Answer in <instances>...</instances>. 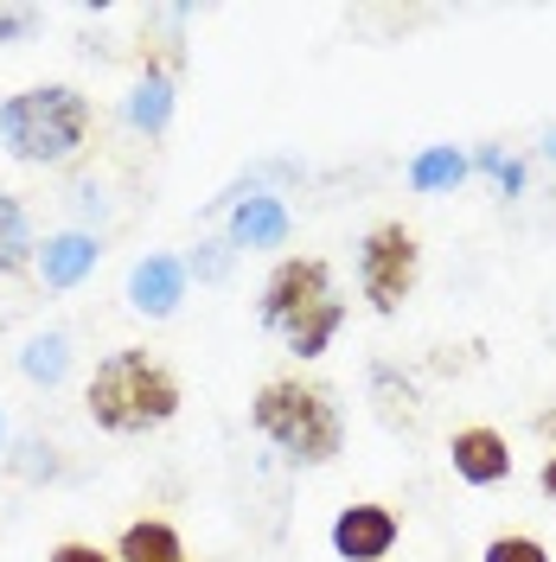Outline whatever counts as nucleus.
<instances>
[{
	"mask_svg": "<svg viewBox=\"0 0 556 562\" xmlns=\"http://www.w3.org/2000/svg\"><path fill=\"white\" fill-rule=\"evenodd\" d=\"M97 128V109L77 83H33L0 103V154L20 167H70Z\"/></svg>",
	"mask_w": 556,
	"mask_h": 562,
	"instance_id": "obj_1",
	"label": "nucleus"
},
{
	"mask_svg": "<svg viewBox=\"0 0 556 562\" xmlns=\"http://www.w3.org/2000/svg\"><path fill=\"white\" fill-rule=\"evenodd\" d=\"M84 409L103 435H154L179 416V378L147 346H122L97 358L84 384Z\"/></svg>",
	"mask_w": 556,
	"mask_h": 562,
	"instance_id": "obj_2",
	"label": "nucleus"
},
{
	"mask_svg": "<svg viewBox=\"0 0 556 562\" xmlns=\"http://www.w3.org/2000/svg\"><path fill=\"white\" fill-rule=\"evenodd\" d=\"M249 422L288 467H326L346 448V416L333 390L308 384V378H269L249 403Z\"/></svg>",
	"mask_w": 556,
	"mask_h": 562,
	"instance_id": "obj_3",
	"label": "nucleus"
},
{
	"mask_svg": "<svg viewBox=\"0 0 556 562\" xmlns=\"http://www.w3.org/2000/svg\"><path fill=\"white\" fill-rule=\"evenodd\" d=\"M416 281H422L416 231H410L403 217L371 224V231H365V244H358V288H365V301L390 319V314H403V301L416 294Z\"/></svg>",
	"mask_w": 556,
	"mask_h": 562,
	"instance_id": "obj_4",
	"label": "nucleus"
},
{
	"mask_svg": "<svg viewBox=\"0 0 556 562\" xmlns=\"http://www.w3.org/2000/svg\"><path fill=\"white\" fill-rule=\"evenodd\" d=\"M326 301H340L333 294V269L320 262V256H281L269 281H263V301H256V319L269 326V333H294L301 319H313Z\"/></svg>",
	"mask_w": 556,
	"mask_h": 562,
	"instance_id": "obj_5",
	"label": "nucleus"
},
{
	"mask_svg": "<svg viewBox=\"0 0 556 562\" xmlns=\"http://www.w3.org/2000/svg\"><path fill=\"white\" fill-rule=\"evenodd\" d=\"M397 537H403V518L390 512V505H346L340 518H333V557L346 562H383L397 550Z\"/></svg>",
	"mask_w": 556,
	"mask_h": 562,
	"instance_id": "obj_6",
	"label": "nucleus"
},
{
	"mask_svg": "<svg viewBox=\"0 0 556 562\" xmlns=\"http://www.w3.org/2000/svg\"><path fill=\"white\" fill-rule=\"evenodd\" d=\"M448 460H454V473H460L467 486H505V480H512V441H505L499 428H487V422L454 428Z\"/></svg>",
	"mask_w": 556,
	"mask_h": 562,
	"instance_id": "obj_7",
	"label": "nucleus"
},
{
	"mask_svg": "<svg viewBox=\"0 0 556 562\" xmlns=\"http://www.w3.org/2000/svg\"><path fill=\"white\" fill-rule=\"evenodd\" d=\"M186 301V262L179 256H141L129 269V307L147 319H167Z\"/></svg>",
	"mask_w": 556,
	"mask_h": 562,
	"instance_id": "obj_8",
	"label": "nucleus"
},
{
	"mask_svg": "<svg viewBox=\"0 0 556 562\" xmlns=\"http://www.w3.org/2000/svg\"><path fill=\"white\" fill-rule=\"evenodd\" d=\"M97 256H103V244L90 237V231H58V237H45L38 244V281L52 288V294H65V288H77V281L97 269Z\"/></svg>",
	"mask_w": 556,
	"mask_h": 562,
	"instance_id": "obj_9",
	"label": "nucleus"
},
{
	"mask_svg": "<svg viewBox=\"0 0 556 562\" xmlns=\"http://www.w3.org/2000/svg\"><path fill=\"white\" fill-rule=\"evenodd\" d=\"M288 231H294L288 205L269 199V192H256V199H244V205L231 211V249H281Z\"/></svg>",
	"mask_w": 556,
	"mask_h": 562,
	"instance_id": "obj_10",
	"label": "nucleus"
},
{
	"mask_svg": "<svg viewBox=\"0 0 556 562\" xmlns=\"http://www.w3.org/2000/svg\"><path fill=\"white\" fill-rule=\"evenodd\" d=\"M115 562H186V537L167 518H129L115 537Z\"/></svg>",
	"mask_w": 556,
	"mask_h": 562,
	"instance_id": "obj_11",
	"label": "nucleus"
},
{
	"mask_svg": "<svg viewBox=\"0 0 556 562\" xmlns=\"http://www.w3.org/2000/svg\"><path fill=\"white\" fill-rule=\"evenodd\" d=\"M33 262H38L33 217H26V205L0 186V281H13L20 269H33Z\"/></svg>",
	"mask_w": 556,
	"mask_h": 562,
	"instance_id": "obj_12",
	"label": "nucleus"
},
{
	"mask_svg": "<svg viewBox=\"0 0 556 562\" xmlns=\"http://www.w3.org/2000/svg\"><path fill=\"white\" fill-rule=\"evenodd\" d=\"M122 115H129L147 140H160L167 135V122H174V77H147V70H141V83L129 90Z\"/></svg>",
	"mask_w": 556,
	"mask_h": 562,
	"instance_id": "obj_13",
	"label": "nucleus"
},
{
	"mask_svg": "<svg viewBox=\"0 0 556 562\" xmlns=\"http://www.w3.org/2000/svg\"><path fill=\"white\" fill-rule=\"evenodd\" d=\"M467 179V154L460 147H422L410 160V192H448Z\"/></svg>",
	"mask_w": 556,
	"mask_h": 562,
	"instance_id": "obj_14",
	"label": "nucleus"
},
{
	"mask_svg": "<svg viewBox=\"0 0 556 562\" xmlns=\"http://www.w3.org/2000/svg\"><path fill=\"white\" fill-rule=\"evenodd\" d=\"M20 371L33 378V384H65V371H70V339L65 333H33L26 339V351H20Z\"/></svg>",
	"mask_w": 556,
	"mask_h": 562,
	"instance_id": "obj_15",
	"label": "nucleus"
},
{
	"mask_svg": "<svg viewBox=\"0 0 556 562\" xmlns=\"http://www.w3.org/2000/svg\"><path fill=\"white\" fill-rule=\"evenodd\" d=\"M340 326H346V301H326L313 319H301V326L288 333V351H294V358H326V346L340 339Z\"/></svg>",
	"mask_w": 556,
	"mask_h": 562,
	"instance_id": "obj_16",
	"label": "nucleus"
},
{
	"mask_svg": "<svg viewBox=\"0 0 556 562\" xmlns=\"http://www.w3.org/2000/svg\"><path fill=\"white\" fill-rule=\"evenodd\" d=\"M371 390H378V416L390 422V428H416V422H422L416 390L397 384V371H390V364H378V371H371Z\"/></svg>",
	"mask_w": 556,
	"mask_h": 562,
	"instance_id": "obj_17",
	"label": "nucleus"
},
{
	"mask_svg": "<svg viewBox=\"0 0 556 562\" xmlns=\"http://www.w3.org/2000/svg\"><path fill=\"white\" fill-rule=\"evenodd\" d=\"M7 473H13V480H26V486H38V480H58V448H52V441H38V435H26V441H13Z\"/></svg>",
	"mask_w": 556,
	"mask_h": 562,
	"instance_id": "obj_18",
	"label": "nucleus"
},
{
	"mask_svg": "<svg viewBox=\"0 0 556 562\" xmlns=\"http://www.w3.org/2000/svg\"><path fill=\"white\" fill-rule=\"evenodd\" d=\"M480 562H551V550L531 530H505V537H492L487 550H480Z\"/></svg>",
	"mask_w": 556,
	"mask_h": 562,
	"instance_id": "obj_19",
	"label": "nucleus"
},
{
	"mask_svg": "<svg viewBox=\"0 0 556 562\" xmlns=\"http://www.w3.org/2000/svg\"><path fill=\"white\" fill-rule=\"evenodd\" d=\"M231 256H237V249H231V237H224V244H199V249H192V262H186V276L199 269L205 281H224V276H231Z\"/></svg>",
	"mask_w": 556,
	"mask_h": 562,
	"instance_id": "obj_20",
	"label": "nucleus"
},
{
	"mask_svg": "<svg viewBox=\"0 0 556 562\" xmlns=\"http://www.w3.org/2000/svg\"><path fill=\"white\" fill-rule=\"evenodd\" d=\"M45 26V13L38 7H0V45H13V38H33Z\"/></svg>",
	"mask_w": 556,
	"mask_h": 562,
	"instance_id": "obj_21",
	"label": "nucleus"
},
{
	"mask_svg": "<svg viewBox=\"0 0 556 562\" xmlns=\"http://www.w3.org/2000/svg\"><path fill=\"white\" fill-rule=\"evenodd\" d=\"M45 562H115V550L90 543V537H65V543H52V557Z\"/></svg>",
	"mask_w": 556,
	"mask_h": 562,
	"instance_id": "obj_22",
	"label": "nucleus"
},
{
	"mask_svg": "<svg viewBox=\"0 0 556 562\" xmlns=\"http://www.w3.org/2000/svg\"><path fill=\"white\" fill-rule=\"evenodd\" d=\"M474 167H480V173H492L505 192H519V186H524L519 160H505V154H492V147H480V154H474Z\"/></svg>",
	"mask_w": 556,
	"mask_h": 562,
	"instance_id": "obj_23",
	"label": "nucleus"
},
{
	"mask_svg": "<svg viewBox=\"0 0 556 562\" xmlns=\"http://www.w3.org/2000/svg\"><path fill=\"white\" fill-rule=\"evenodd\" d=\"M537 492L556 498V454H544V467H537Z\"/></svg>",
	"mask_w": 556,
	"mask_h": 562,
	"instance_id": "obj_24",
	"label": "nucleus"
},
{
	"mask_svg": "<svg viewBox=\"0 0 556 562\" xmlns=\"http://www.w3.org/2000/svg\"><path fill=\"white\" fill-rule=\"evenodd\" d=\"M537 435H544V441L556 435V409H537Z\"/></svg>",
	"mask_w": 556,
	"mask_h": 562,
	"instance_id": "obj_25",
	"label": "nucleus"
},
{
	"mask_svg": "<svg viewBox=\"0 0 556 562\" xmlns=\"http://www.w3.org/2000/svg\"><path fill=\"white\" fill-rule=\"evenodd\" d=\"M0 441H7V422H0Z\"/></svg>",
	"mask_w": 556,
	"mask_h": 562,
	"instance_id": "obj_26",
	"label": "nucleus"
}]
</instances>
